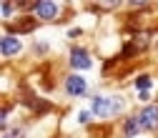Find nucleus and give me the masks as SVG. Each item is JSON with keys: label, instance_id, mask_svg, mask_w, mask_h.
I'll return each mask as SVG.
<instances>
[{"label": "nucleus", "instance_id": "4", "mask_svg": "<svg viewBox=\"0 0 158 138\" xmlns=\"http://www.w3.org/2000/svg\"><path fill=\"white\" fill-rule=\"evenodd\" d=\"M141 121H143V128L158 131V106H148L146 111H141Z\"/></svg>", "mask_w": 158, "mask_h": 138}, {"label": "nucleus", "instance_id": "3", "mask_svg": "<svg viewBox=\"0 0 158 138\" xmlns=\"http://www.w3.org/2000/svg\"><path fill=\"white\" fill-rule=\"evenodd\" d=\"M35 13L40 18H45V20H53V18L60 13V8L55 3H50V0H40V3H35Z\"/></svg>", "mask_w": 158, "mask_h": 138}, {"label": "nucleus", "instance_id": "8", "mask_svg": "<svg viewBox=\"0 0 158 138\" xmlns=\"http://www.w3.org/2000/svg\"><path fill=\"white\" fill-rule=\"evenodd\" d=\"M135 86L141 88V93H148V88H151V78H148V75H138V78H135Z\"/></svg>", "mask_w": 158, "mask_h": 138}, {"label": "nucleus", "instance_id": "1", "mask_svg": "<svg viewBox=\"0 0 158 138\" xmlns=\"http://www.w3.org/2000/svg\"><path fill=\"white\" fill-rule=\"evenodd\" d=\"M90 111L98 118H110L123 111V98L121 95H95L90 103Z\"/></svg>", "mask_w": 158, "mask_h": 138}, {"label": "nucleus", "instance_id": "2", "mask_svg": "<svg viewBox=\"0 0 158 138\" xmlns=\"http://www.w3.org/2000/svg\"><path fill=\"white\" fill-rule=\"evenodd\" d=\"M70 63H73V68H78V70H88L93 63H90V55L85 53V50H81V48H73L70 50Z\"/></svg>", "mask_w": 158, "mask_h": 138}, {"label": "nucleus", "instance_id": "10", "mask_svg": "<svg viewBox=\"0 0 158 138\" xmlns=\"http://www.w3.org/2000/svg\"><path fill=\"white\" fill-rule=\"evenodd\" d=\"M3 15H5V18L13 15V3H3Z\"/></svg>", "mask_w": 158, "mask_h": 138}, {"label": "nucleus", "instance_id": "5", "mask_svg": "<svg viewBox=\"0 0 158 138\" xmlns=\"http://www.w3.org/2000/svg\"><path fill=\"white\" fill-rule=\"evenodd\" d=\"M65 90L70 93V95H83L85 90H88V86H85V81L81 75H70L68 81H65Z\"/></svg>", "mask_w": 158, "mask_h": 138}, {"label": "nucleus", "instance_id": "9", "mask_svg": "<svg viewBox=\"0 0 158 138\" xmlns=\"http://www.w3.org/2000/svg\"><path fill=\"white\" fill-rule=\"evenodd\" d=\"M3 138H20V131H18V128H15V131H8V128H5Z\"/></svg>", "mask_w": 158, "mask_h": 138}, {"label": "nucleus", "instance_id": "7", "mask_svg": "<svg viewBox=\"0 0 158 138\" xmlns=\"http://www.w3.org/2000/svg\"><path fill=\"white\" fill-rule=\"evenodd\" d=\"M143 131V121H141V113L138 115H133V118H128L126 121V136H138Z\"/></svg>", "mask_w": 158, "mask_h": 138}, {"label": "nucleus", "instance_id": "6", "mask_svg": "<svg viewBox=\"0 0 158 138\" xmlns=\"http://www.w3.org/2000/svg\"><path fill=\"white\" fill-rule=\"evenodd\" d=\"M15 53H20V40L13 35H3V55H15Z\"/></svg>", "mask_w": 158, "mask_h": 138}]
</instances>
